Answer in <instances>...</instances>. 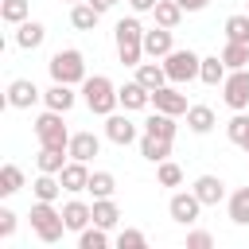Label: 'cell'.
I'll return each mask as SVG.
<instances>
[{
  "mask_svg": "<svg viewBox=\"0 0 249 249\" xmlns=\"http://www.w3.org/2000/svg\"><path fill=\"white\" fill-rule=\"evenodd\" d=\"M117 93H121V105H124V113H136V109L152 105V89H148V86H140L136 78H132V82H124Z\"/></svg>",
  "mask_w": 249,
  "mask_h": 249,
  "instance_id": "15",
  "label": "cell"
},
{
  "mask_svg": "<svg viewBox=\"0 0 249 249\" xmlns=\"http://www.w3.org/2000/svg\"><path fill=\"white\" fill-rule=\"evenodd\" d=\"M78 249H109V230L105 226H86L82 233H78Z\"/></svg>",
  "mask_w": 249,
  "mask_h": 249,
  "instance_id": "32",
  "label": "cell"
},
{
  "mask_svg": "<svg viewBox=\"0 0 249 249\" xmlns=\"http://www.w3.org/2000/svg\"><path fill=\"white\" fill-rule=\"evenodd\" d=\"M113 43H117V58H121L124 66H140V58H144V27H140L136 16L117 19V27H113Z\"/></svg>",
  "mask_w": 249,
  "mask_h": 249,
  "instance_id": "1",
  "label": "cell"
},
{
  "mask_svg": "<svg viewBox=\"0 0 249 249\" xmlns=\"http://www.w3.org/2000/svg\"><path fill=\"white\" fill-rule=\"evenodd\" d=\"M89 4H93V8H97V12H101V16H105V12H113V8H117V4H121V0H89Z\"/></svg>",
  "mask_w": 249,
  "mask_h": 249,
  "instance_id": "44",
  "label": "cell"
},
{
  "mask_svg": "<svg viewBox=\"0 0 249 249\" xmlns=\"http://www.w3.org/2000/svg\"><path fill=\"white\" fill-rule=\"evenodd\" d=\"M31 230H35V237L43 241V245H54V241H62V233H66V222H62V210H54V202H43V198H35V206H31Z\"/></svg>",
  "mask_w": 249,
  "mask_h": 249,
  "instance_id": "3",
  "label": "cell"
},
{
  "mask_svg": "<svg viewBox=\"0 0 249 249\" xmlns=\"http://www.w3.org/2000/svg\"><path fill=\"white\" fill-rule=\"evenodd\" d=\"M210 245H214V237L206 230H191L187 233V249H210Z\"/></svg>",
  "mask_w": 249,
  "mask_h": 249,
  "instance_id": "40",
  "label": "cell"
},
{
  "mask_svg": "<svg viewBox=\"0 0 249 249\" xmlns=\"http://www.w3.org/2000/svg\"><path fill=\"white\" fill-rule=\"evenodd\" d=\"M47 70H51V82H66V86H82V82L89 78V74H86V58H82V51H74V47L54 51L51 62H47Z\"/></svg>",
  "mask_w": 249,
  "mask_h": 249,
  "instance_id": "4",
  "label": "cell"
},
{
  "mask_svg": "<svg viewBox=\"0 0 249 249\" xmlns=\"http://www.w3.org/2000/svg\"><path fill=\"white\" fill-rule=\"evenodd\" d=\"M140 156H144L148 163H163V160L171 156V140H167V136H152V132H144V136H140Z\"/></svg>",
  "mask_w": 249,
  "mask_h": 249,
  "instance_id": "20",
  "label": "cell"
},
{
  "mask_svg": "<svg viewBox=\"0 0 249 249\" xmlns=\"http://www.w3.org/2000/svg\"><path fill=\"white\" fill-rule=\"evenodd\" d=\"M58 179H62V187H66L70 195H78V191H89V167H86L82 160H66V167L58 171Z\"/></svg>",
  "mask_w": 249,
  "mask_h": 249,
  "instance_id": "14",
  "label": "cell"
},
{
  "mask_svg": "<svg viewBox=\"0 0 249 249\" xmlns=\"http://www.w3.org/2000/svg\"><path fill=\"white\" fill-rule=\"evenodd\" d=\"M187 128H191L195 136H206V132L214 128V109H210V105H191V109H187Z\"/></svg>",
  "mask_w": 249,
  "mask_h": 249,
  "instance_id": "25",
  "label": "cell"
},
{
  "mask_svg": "<svg viewBox=\"0 0 249 249\" xmlns=\"http://www.w3.org/2000/svg\"><path fill=\"white\" fill-rule=\"evenodd\" d=\"M66 4H82V0H66Z\"/></svg>",
  "mask_w": 249,
  "mask_h": 249,
  "instance_id": "45",
  "label": "cell"
},
{
  "mask_svg": "<svg viewBox=\"0 0 249 249\" xmlns=\"http://www.w3.org/2000/svg\"><path fill=\"white\" fill-rule=\"evenodd\" d=\"M226 136H230L237 148H245V152H249V117H245V109H241V113H233V117L226 121Z\"/></svg>",
  "mask_w": 249,
  "mask_h": 249,
  "instance_id": "31",
  "label": "cell"
},
{
  "mask_svg": "<svg viewBox=\"0 0 249 249\" xmlns=\"http://www.w3.org/2000/svg\"><path fill=\"white\" fill-rule=\"evenodd\" d=\"M226 74H230V66L222 62V54H210V58H202L198 82H206V86H222V82H226Z\"/></svg>",
  "mask_w": 249,
  "mask_h": 249,
  "instance_id": "27",
  "label": "cell"
},
{
  "mask_svg": "<svg viewBox=\"0 0 249 249\" xmlns=\"http://www.w3.org/2000/svg\"><path fill=\"white\" fill-rule=\"evenodd\" d=\"M206 4H210V0H179V8H183V12H202Z\"/></svg>",
  "mask_w": 249,
  "mask_h": 249,
  "instance_id": "43",
  "label": "cell"
},
{
  "mask_svg": "<svg viewBox=\"0 0 249 249\" xmlns=\"http://www.w3.org/2000/svg\"><path fill=\"white\" fill-rule=\"evenodd\" d=\"M191 191H195V195L202 198V206H218V202L226 198V183H222L218 175H198Z\"/></svg>",
  "mask_w": 249,
  "mask_h": 249,
  "instance_id": "16",
  "label": "cell"
},
{
  "mask_svg": "<svg viewBox=\"0 0 249 249\" xmlns=\"http://www.w3.org/2000/svg\"><path fill=\"white\" fill-rule=\"evenodd\" d=\"M245 12H249V4H245Z\"/></svg>",
  "mask_w": 249,
  "mask_h": 249,
  "instance_id": "46",
  "label": "cell"
},
{
  "mask_svg": "<svg viewBox=\"0 0 249 249\" xmlns=\"http://www.w3.org/2000/svg\"><path fill=\"white\" fill-rule=\"evenodd\" d=\"M43 101H47V109H54V113H70V109H74V101H78V93H74V86L54 82V86L43 93Z\"/></svg>",
  "mask_w": 249,
  "mask_h": 249,
  "instance_id": "17",
  "label": "cell"
},
{
  "mask_svg": "<svg viewBox=\"0 0 249 249\" xmlns=\"http://www.w3.org/2000/svg\"><path fill=\"white\" fill-rule=\"evenodd\" d=\"M31 191H35V198H43V202H54L66 187H62V179L58 175H51V171H39V179L31 183Z\"/></svg>",
  "mask_w": 249,
  "mask_h": 249,
  "instance_id": "26",
  "label": "cell"
},
{
  "mask_svg": "<svg viewBox=\"0 0 249 249\" xmlns=\"http://www.w3.org/2000/svg\"><path fill=\"white\" fill-rule=\"evenodd\" d=\"M222 62H226L230 70H245V66H249V43H230V39H226Z\"/></svg>",
  "mask_w": 249,
  "mask_h": 249,
  "instance_id": "34",
  "label": "cell"
},
{
  "mask_svg": "<svg viewBox=\"0 0 249 249\" xmlns=\"http://www.w3.org/2000/svg\"><path fill=\"white\" fill-rule=\"evenodd\" d=\"M105 136H109L113 144L128 148V144L136 140V124H132L124 113H109V117H105Z\"/></svg>",
  "mask_w": 249,
  "mask_h": 249,
  "instance_id": "12",
  "label": "cell"
},
{
  "mask_svg": "<svg viewBox=\"0 0 249 249\" xmlns=\"http://www.w3.org/2000/svg\"><path fill=\"white\" fill-rule=\"evenodd\" d=\"M97 19H101V12H97L89 0H82V4H70V23H74L78 31H93V27H97Z\"/></svg>",
  "mask_w": 249,
  "mask_h": 249,
  "instance_id": "23",
  "label": "cell"
},
{
  "mask_svg": "<svg viewBox=\"0 0 249 249\" xmlns=\"http://www.w3.org/2000/svg\"><path fill=\"white\" fill-rule=\"evenodd\" d=\"M152 105L160 109V113H171V117H187V93H179L175 86H160V89H152Z\"/></svg>",
  "mask_w": 249,
  "mask_h": 249,
  "instance_id": "9",
  "label": "cell"
},
{
  "mask_svg": "<svg viewBox=\"0 0 249 249\" xmlns=\"http://www.w3.org/2000/svg\"><path fill=\"white\" fill-rule=\"evenodd\" d=\"M19 187H23V171L16 163H4L0 167V198H12Z\"/></svg>",
  "mask_w": 249,
  "mask_h": 249,
  "instance_id": "36",
  "label": "cell"
},
{
  "mask_svg": "<svg viewBox=\"0 0 249 249\" xmlns=\"http://www.w3.org/2000/svg\"><path fill=\"white\" fill-rule=\"evenodd\" d=\"M117 245H121V249H144L148 237H144L140 230H121V233H117Z\"/></svg>",
  "mask_w": 249,
  "mask_h": 249,
  "instance_id": "39",
  "label": "cell"
},
{
  "mask_svg": "<svg viewBox=\"0 0 249 249\" xmlns=\"http://www.w3.org/2000/svg\"><path fill=\"white\" fill-rule=\"evenodd\" d=\"M82 97H86L89 113H97V117H109V113H117V105H121V93H117V86H113L105 74L86 78V82H82Z\"/></svg>",
  "mask_w": 249,
  "mask_h": 249,
  "instance_id": "2",
  "label": "cell"
},
{
  "mask_svg": "<svg viewBox=\"0 0 249 249\" xmlns=\"http://www.w3.org/2000/svg\"><path fill=\"white\" fill-rule=\"evenodd\" d=\"M62 222H66V230H70V233H82V230L93 222V206H89V202H82V198H70V202L62 206Z\"/></svg>",
  "mask_w": 249,
  "mask_h": 249,
  "instance_id": "13",
  "label": "cell"
},
{
  "mask_svg": "<svg viewBox=\"0 0 249 249\" xmlns=\"http://www.w3.org/2000/svg\"><path fill=\"white\" fill-rule=\"evenodd\" d=\"M167 214H171L179 226H195L198 214H202V198H198L195 191H175V195L167 198Z\"/></svg>",
  "mask_w": 249,
  "mask_h": 249,
  "instance_id": "8",
  "label": "cell"
},
{
  "mask_svg": "<svg viewBox=\"0 0 249 249\" xmlns=\"http://www.w3.org/2000/svg\"><path fill=\"white\" fill-rule=\"evenodd\" d=\"M12 233H16V214H12V210H8V206H0V237H4V241H8V237H12Z\"/></svg>",
  "mask_w": 249,
  "mask_h": 249,
  "instance_id": "41",
  "label": "cell"
},
{
  "mask_svg": "<svg viewBox=\"0 0 249 249\" xmlns=\"http://www.w3.org/2000/svg\"><path fill=\"white\" fill-rule=\"evenodd\" d=\"M0 19L12 23V27H19L23 19H31V4L27 0H4L0 4Z\"/></svg>",
  "mask_w": 249,
  "mask_h": 249,
  "instance_id": "33",
  "label": "cell"
},
{
  "mask_svg": "<svg viewBox=\"0 0 249 249\" xmlns=\"http://www.w3.org/2000/svg\"><path fill=\"white\" fill-rule=\"evenodd\" d=\"M226 210H230V222L233 226H249V187H237L226 198Z\"/></svg>",
  "mask_w": 249,
  "mask_h": 249,
  "instance_id": "22",
  "label": "cell"
},
{
  "mask_svg": "<svg viewBox=\"0 0 249 249\" xmlns=\"http://www.w3.org/2000/svg\"><path fill=\"white\" fill-rule=\"evenodd\" d=\"M152 16H156V23L160 27H179V19H183V8H179V0H160L156 8H152Z\"/></svg>",
  "mask_w": 249,
  "mask_h": 249,
  "instance_id": "30",
  "label": "cell"
},
{
  "mask_svg": "<svg viewBox=\"0 0 249 249\" xmlns=\"http://www.w3.org/2000/svg\"><path fill=\"white\" fill-rule=\"evenodd\" d=\"M136 82L148 86V89H160V86H167L171 78H167L163 62H140V66H136Z\"/></svg>",
  "mask_w": 249,
  "mask_h": 249,
  "instance_id": "24",
  "label": "cell"
},
{
  "mask_svg": "<svg viewBox=\"0 0 249 249\" xmlns=\"http://www.w3.org/2000/svg\"><path fill=\"white\" fill-rule=\"evenodd\" d=\"M93 222L105 226V230H117V222H121L117 202H113V198H93Z\"/></svg>",
  "mask_w": 249,
  "mask_h": 249,
  "instance_id": "29",
  "label": "cell"
},
{
  "mask_svg": "<svg viewBox=\"0 0 249 249\" xmlns=\"http://www.w3.org/2000/svg\"><path fill=\"white\" fill-rule=\"evenodd\" d=\"M43 39H47V27H43L39 19H23V23L16 27V47H23V51L43 47Z\"/></svg>",
  "mask_w": 249,
  "mask_h": 249,
  "instance_id": "19",
  "label": "cell"
},
{
  "mask_svg": "<svg viewBox=\"0 0 249 249\" xmlns=\"http://www.w3.org/2000/svg\"><path fill=\"white\" fill-rule=\"evenodd\" d=\"M175 51V43H171V27H152V31H144V54L148 58H167Z\"/></svg>",
  "mask_w": 249,
  "mask_h": 249,
  "instance_id": "11",
  "label": "cell"
},
{
  "mask_svg": "<svg viewBox=\"0 0 249 249\" xmlns=\"http://www.w3.org/2000/svg\"><path fill=\"white\" fill-rule=\"evenodd\" d=\"M144 132H152V136H167V140H175V132H179V124H175V117L171 113H152L148 121H144Z\"/></svg>",
  "mask_w": 249,
  "mask_h": 249,
  "instance_id": "28",
  "label": "cell"
},
{
  "mask_svg": "<svg viewBox=\"0 0 249 249\" xmlns=\"http://www.w3.org/2000/svg\"><path fill=\"white\" fill-rule=\"evenodd\" d=\"M35 136H39L43 148H66V152H70V136H74V132L62 124V113L47 109V113L35 117Z\"/></svg>",
  "mask_w": 249,
  "mask_h": 249,
  "instance_id": "6",
  "label": "cell"
},
{
  "mask_svg": "<svg viewBox=\"0 0 249 249\" xmlns=\"http://www.w3.org/2000/svg\"><path fill=\"white\" fill-rule=\"evenodd\" d=\"M66 160H70V152H66V148H43V144H39L35 167H39V171H51V175H58V171L66 167Z\"/></svg>",
  "mask_w": 249,
  "mask_h": 249,
  "instance_id": "21",
  "label": "cell"
},
{
  "mask_svg": "<svg viewBox=\"0 0 249 249\" xmlns=\"http://www.w3.org/2000/svg\"><path fill=\"white\" fill-rule=\"evenodd\" d=\"M156 4H160V0H128V8H132L136 16H140V12H152Z\"/></svg>",
  "mask_w": 249,
  "mask_h": 249,
  "instance_id": "42",
  "label": "cell"
},
{
  "mask_svg": "<svg viewBox=\"0 0 249 249\" xmlns=\"http://www.w3.org/2000/svg\"><path fill=\"white\" fill-rule=\"evenodd\" d=\"M156 179H160V187H179L183 183V167L175 160H163V163H156Z\"/></svg>",
  "mask_w": 249,
  "mask_h": 249,
  "instance_id": "38",
  "label": "cell"
},
{
  "mask_svg": "<svg viewBox=\"0 0 249 249\" xmlns=\"http://www.w3.org/2000/svg\"><path fill=\"white\" fill-rule=\"evenodd\" d=\"M222 31H226V39H230V43H249V12L230 16V19L222 23Z\"/></svg>",
  "mask_w": 249,
  "mask_h": 249,
  "instance_id": "35",
  "label": "cell"
},
{
  "mask_svg": "<svg viewBox=\"0 0 249 249\" xmlns=\"http://www.w3.org/2000/svg\"><path fill=\"white\" fill-rule=\"evenodd\" d=\"M97 152H101V136H93V132H74L70 136V160L89 163Z\"/></svg>",
  "mask_w": 249,
  "mask_h": 249,
  "instance_id": "18",
  "label": "cell"
},
{
  "mask_svg": "<svg viewBox=\"0 0 249 249\" xmlns=\"http://www.w3.org/2000/svg\"><path fill=\"white\" fill-rule=\"evenodd\" d=\"M163 70H167V78H171V86H187V82H195L198 78V70H202V58L187 47H175L167 58H163Z\"/></svg>",
  "mask_w": 249,
  "mask_h": 249,
  "instance_id": "5",
  "label": "cell"
},
{
  "mask_svg": "<svg viewBox=\"0 0 249 249\" xmlns=\"http://www.w3.org/2000/svg\"><path fill=\"white\" fill-rule=\"evenodd\" d=\"M39 97H43V93H39V86H35L31 78H16V82H8V105H12V109H31Z\"/></svg>",
  "mask_w": 249,
  "mask_h": 249,
  "instance_id": "10",
  "label": "cell"
},
{
  "mask_svg": "<svg viewBox=\"0 0 249 249\" xmlns=\"http://www.w3.org/2000/svg\"><path fill=\"white\" fill-rule=\"evenodd\" d=\"M89 191H93V198H113V191H117L113 171H89Z\"/></svg>",
  "mask_w": 249,
  "mask_h": 249,
  "instance_id": "37",
  "label": "cell"
},
{
  "mask_svg": "<svg viewBox=\"0 0 249 249\" xmlns=\"http://www.w3.org/2000/svg\"><path fill=\"white\" fill-rule=\"evenodd\" d=\"M222 101H226L233 113L249 109V66H245V70H230V74H226V82H222Z\"/></svg>",
  "mask_w": 249,
  "mask_h": 249,
  "instance_id": "7",
  "label": "cell"
}]
</instances>
